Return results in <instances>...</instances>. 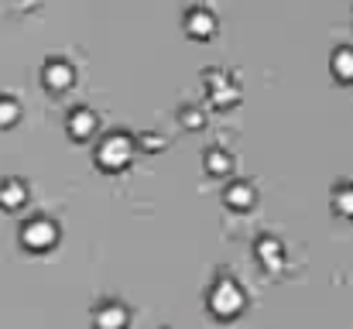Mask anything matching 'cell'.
<instances>
[{
    "label": "cell",
    "instance_id": "cell-1",
    "mask_svg": "<svg viewBox=\"0 0 353 329\" xmlns=\"http://www.w3.org/2000/svg\"><path fill=\"white\" fill-rule=\"evenodd\" d=\"M203 83H206V97H210V103H213L216 110L234 107L236 100H240V86H236V79L230 76V69L213 66V69L203 72Z\"/></svg>",
    "mask_w": 353,
    "mask_h": 329
},
{
    "label": "cell",
    "instance_id": "cell-2",
    "mask_svg": "<svg viewBox=\"0 0 353 329\" xmlns=\"http://www.w3.org/2000/svg\"><path fill=\"white\" fill-rule=\"evenodd\" d=\"M210 312L216 319H234L243 312V288L230 281V278H220L213 288H210Z\"/></svg>",
    "mask_w": 353,
    "mask_h": 329
},
{
    "label": "cell",
    "instance_id": "cell-3",
    "mask_svg": "<svg viewBox=\"0 0 353 329\" xmlns=\"http://www.w3.org/2000/svg\"><path fill=\"white\" fill-rule=\"evenodd\" d=\"M130 151H134V141L127 137V134H107L100 144H97V165L100 168H107V172H120V168H127L130 165Z\"/></svg>",
    "mask_w": 353,
    "mask_h": 329
},
{
    "label": "cell",
    "instance_id": "cell-4",
    "mask_svg": "<svg viewBox=\"0 0 353 329\" xmlns=\"http://www.w3.org/2000/svg\"><path fill=\"white\" fill-rule=\"evenodd\" d=\"M21 243H24L28 250H34V254L52 250V247L59 243V226H55V219L31 217L24 226H21Z\"/></svg>",
    "mask_w": 353,
    "mask_h": 329
},
{
    "label": "cell",
    "instance_id": "cell-5",
    "mask_svg": "<svg viewBox=\"0 0 353 329\" xmlns=\"http://www.w3.org/2000/svg\"><path fill=\"white\" fill-rule=\"evenodd\" d=\"M216 14L210 10V7H203V3H196V7H189L185 10V17H182V28H185V34L189 38H213L216 34Z\"/></svg>",
    "mask_w": 353,
    "mask_h": 329
},
{
    "label": "cell",
    "instance_id": "cell-6",
    "mask_svg": "<svg viewBox=\"0 0 353 329\" xmlns=\"http://www.w3.org/2000/svg\"><path fill=\"white\" fill-rule=\"evenodd\" d=\"M41 83H45L48 90H55V93L69 90V86L76 83V69H72V62H65V59H48V62L41 66Z\"/></svg>",
    "mask_w": 353,
    "mask_h": 329
},
{
    "label": "cell",
    "instance_id": "cell-7",
    "mask_svg": "<svg viewBox=\"0 0 353 329\" xmlns=\"http://www.w3.org/2000/svg\"><path fill=\"white\" fill-rule=\"evenodd\" d=\"M127 323H130V312L120 302H100L93 309V326L97 329H127Z\"/></svg>",
    "mask_w": 353,
    "mask_h": 329
},
{
    "label": "cell",
    "instance_id": "cell-8",
    "mask_svg": "<svg viewBox=\"0 0 353 329\" xmlns=\"http://www.w3.org/2000/svg\"><path fill=\"white\" fill-rule=\"evenodd\" d=\"M28 203V182L24 179H0V210L14 213Z\"/></svg>",
    "mask_w": 353,
    "mask_h": 329
},
{
    "label": "cell",
    "instance_id": "cell-9",
    "mask_svg": "<svg viewBox=\"0 0 353 329\" xmlns=\"http://www.w3.org/2000/svg\"><path fill=\"white\" fill-rule=\"evenodd\" d=\"M65 127H69V134H72L76 141H90L93 130H97V113H93L90 107H76L72 113H69Z\"/></svg>",
    "mask_w": 353,
    "mask_h": 329
},
{
    "label": "cell",
    "instance_id": "cell-10",
    "mask_svg": "<svg viewBox=\"0 0 353 329\" xmlns=\"http://www.w3.org/2000/svg\"><path fill=\"white\" fill-rule=\"evenodd\" d=\"M330 69H333V76H336V79L353 83V45H336V48H333Z\"/></svg>",
    "mask_w": 353,
    "mask_h": 329
},
{
    "label": "cell",
    "instance_id": "cell-11",
    "mask_svg": "<svg viewBox=\"0 0 353 329\" xmlns=\"http://www.w3.org/2000/svg\"><path fill=\"white\" fill-rule=\"evenodd\" d=\"M223 203H227L230 210H250V206L257 203V192H254V186H250V182H234V186L227 189Z\"/></svg>",
    "mask_w": 353,
    "mask_h": 329
},
{
    "label": "cell",
    "instance_id": "cell-12",
    "mask_svg": "<svg viewBox=\"0 0 353 329\" xmlns=\"http://www.w3.org/2000/svg\"><path fill=\"white\" fill-rule=\"evenodd\" d=\"M203 161H206V172H210V175H227V172H230V165H234L230 151H223V148H210Z\"/></svg>",
    "mask_w": 353,
    "mask_h": 329
},
{
    "label": "cell",
    "instance_id": "cell-13",
    "mask_svg": "<svg viewBox=\"0 0 353 329\" xmlns=\"http://www.w3.org/2000/svg\"><path fill=\"white\" fill-rule=\"evenodd\" d=\"M333 210H336L340 217L353 219V182H340V186L333 189Z\"/></svg>",
    "mask_w": 353,
    "mask_h": 329
},
{
    "label": "cell",
    "instance_id": "cell-14",
    "mask_svg": "<svg viewBox=\"0 0 353 329\" xmlns=\"http://www.w3.org/2000/svg\"><path fill=\"white\" fill-rule=\"evenodd\" d=\"M21 120V103L14 97H0V127H14Z\"/></svg>",
    "mask_w": 353,
    "mask_h": 329
},
{
    "label": "cell",
    "instance_id": "cell-15",
    "mask_svg": "<svg viewBox=\"0 0 353 329\" xmlns=\"http://www.w3.org/2000/svg\"><path fill=\"white\" fill-rule=\"evenodd\" d=\"M179 120H182L189 130H199V127L206 123V113H203L199 107H192V103H185V107L179 110Z\"/></svg>",
    "mask_w": 353,
    "mask_h": 329
},
{
    "label": "cell",
    "instance_id": "cell-16",
    "mask_svg": "<svg viewBox=\"0 0 353 329\" xmlns=\"http://www.w3.org/2000/svg\"><path fill=\"white\" fill-rule=\"evenodd\" d=\"M264 257H274V264H281L285 250H281L274 240H257V261H264Z\"/></svg>",
    "mask_w": 353,
    "mask_h": 329
},
{
    "label": "cell",
    "instance_id": "cell-17",
    "mask_svg": "<svg viewBox=\"0 0 353 329\" xmlns=\"http://www.w3.org/2000/svg\"><path fill=\"white\" fill-rule=\"evenodd\" d=\"M17 7H24V10H31V7H38V0H14Z\"/></svg>",
    "mask_w": 353,
    "mask_h": 329
}]
</instances>
